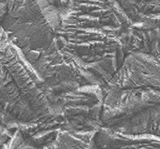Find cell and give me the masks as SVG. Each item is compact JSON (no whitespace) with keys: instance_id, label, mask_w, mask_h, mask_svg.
I'll return each mask as SVG.
<instances>
[{"instance_id":"cell-1","label":"cell","mask_w":160,"mask_h":149,"mask_svg":"<svg viewBox=\"0 0 160 149\" xmlns=\"http://www.w3.org/2000/svg\"><path fill=\"white\" fill-rule=\"evenodd\" d=\"M95 132L62 129L56 138L41 149H91Z\"/></svg>"}]
</instances>
